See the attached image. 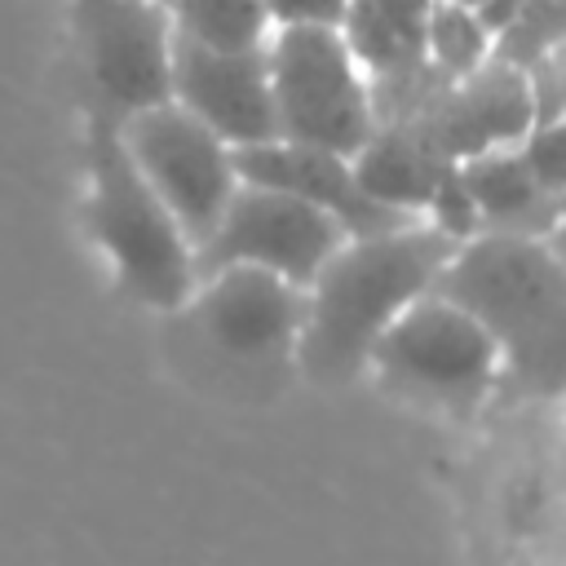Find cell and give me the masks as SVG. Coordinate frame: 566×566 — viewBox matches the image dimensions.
Instances as JSON below:
<instances>
[{
    "label": "cell",
    "instance_id": "obj_1",
    "mask_svg": "<svg viewBox=\"0 0 566 566\" xmlns=\"http://www.w3.org/2000/svg\"><path fill=\"white\" fill-rule=\"evenodd\" d=\"M455 239L429 221L345 239L310 279L296 327V363L318 385H345L367 367L376 336L429 292Z\"/></svg>",
    "mask_w": 566,
    "mask_h": 566
},
{
    "label": "cell",
    "instance_id": "obj_9",
    "mask_svg": "<svg viewBox=\"0 0 566 566\" xmlns=\"http://www.w3.org/2000/svg\"><path fill=\"white\" fill-rule=\"evenodd\" d=\"M168 97L208 124L230 150L279 137L265 44L261 49H203L172 31Z\"/></svg>",
    "mask_w": 566,
    "mask_h": 566
},
{
    "label": "cell",
    "instance_id": "obj_25",
    "mask_svg": "<svg viewBox=\"0 0 566 566\" xmlns=\"http://www.w3.org/2000/svg\"><path fill=\"white\" fill-rule=\"evenodd\" d=\"M460 4H478V0H460Z\"/></svg>",
    "mask_w": 566,
    "mask_h": 566
},
{
    "label": "cell",
    "instance_id": "obj_6",
    "mask_svg": "<svg viewBox=\"0 0 566 566\" xmlns=\"http://www.w3.org/2000/svg\"><path fill=\"white\" fill-rule=\"evenodd\" d=\"M115 128L142 181L159 195V203L181 226L186 243L190 248L203 243L239 186L230 146L190 111H181L172 97L115 119Z\"/></svg>",
    "mask_w": 566,
    "mask_h": 566
},
{
    "label": "cell",
    "instance_id": "obj_24",
    "mask_svg": "<svg viewBox=\"0 0 566 566\" xmlns=\"http://www.w3.org/2000/svg\"><path fill=\"white\" fill-rule=\"evenodd\" d=\"M150 4H164V9H168V0H150Z\"/></svg>",
    "mask_w": 566,
    "mask_h": 566
},
{
    "label": "cell",
    "instance_id": "obj_12",
    "mask_svg": "<svg viewBox=\"0 0 566 566\" xmlns=\"http://www.w3.org/2000/svg\"><path fill=\"white\" fill-rule=\"evenodd\" d=\"M230 164H234V177L239 181H252V186H270V190H287L323 212H332L349 239L358 234H385V230H398V226H411V221H424V217H407V212H394L376 199H367L354 181V168L345 155H332V150H314V146H296V142H252V146H234L230 150Z\"/></svg>",
    "mask_w": 566,
    "mask_h": 566
},
{
    "label": "cell",
    "instance_id": "obj_20",
    "mask_svg": "<svg viewBox=\"0 0 566 566\" xmlns=\"http://www.w3.org/2000/svg\"><path fill=\"white\" fill-rule=\"evenodd\" d=\"M420 217H424L433 230H442L447 239H455V243L482 234V226H478V208H473V199H469V190H464L455 164L442 168V177H438V186H433V195H429V203H424Z\"/></svg>",
    "mask_w": 566,
    "mask_h": 566
},
{
    "label": "cell",
    "instance_id": "obj_4",
    "mask_svg": "<svg viewBox=\"0 0 566 566\" xmlns=\"http://www.w3.org/2000/svg\"><path fill=\"white\" fill-rule=\"evenodd\" d=\"M367 367L389 394L464 420L491 394L500 349L464 310L424 292L376 336Z\"/></svg>",
    "mask_w": 566,
    "mask_h": 566
},
{
    "label": "cell",
    "instance_id": "obj_14",
    "mask_svg": "<svg viewBox=\"0 0 566 566\" xmlns=\"http://www.w3.org/2000/svg\"><path fill=\"white\" fill-rule=\"evenodd\" d=\"M349 168H354V181L367 199L394 208V212H407V217H420L447 159H438L424 137L407 124H376L371 137L349 155Z\"/></svg>",
    "mask_w": 566,
    "mask_h": 566
},
{
    "label": "cell",
    "instance_id": "obj_13",
    "mask_svg": "<svg viewBox=\"0 0 566 566\" xmlns=\"http://www.w3.org/2000/svg\"><path fill=\"white\" fill-rule=\"evenodd\" d=\"M482 234H526V239H557L562 230V195H548L535 186V177L522 168L513 146L473 155L455 164Z\"/></svg>",
    "mask_w": 566,
    "mask_h": 566
},
{
    "label": "cell",
    "instance_id": "obj_7",
    "mask_svg": "<svg viewBox=\"0 0 566 566\" xmlns=\"http://www.w3.org/2000/svg\"><path fill=\"white\" fill-rule=\"evenodd\" d=\"M345 239L349 234L332 212H323L287 190L239 181L230 203L221 208L212 234L190 248V270L199 283L226 265H256V270L287 279L292 287H310L318 265Z\"/></svg>",
    "mask_w": 566,
    "mask_h": 566
},
{
    "label": "cell",
    "instance_id": "obj_15",
    "mask_svg": "<svg viewBox=\"0 0 566 566\" xmlns=\"http://www.w3.org/2000/svg\"><path fill=\"white\" fill-rule=\"evenodd\" d=\"M424 9L429 0H345L336 31L371 80L424 62Z\"/></svg>",
    "mask_w": 566,
    "mask_h": 566
},
{
    "label": "cell",
    "instance_id": "obj_21",
    "mask_svg": "<svg viewBox=\"0 0 566 566\" xmlns=\"http://www.w3.org/2000/svg\"><path fill=\"white\" fill-rule=\"evenodd\" d=\"M526 93H531V124H553L566 115V71H562V49L544 53L539 62H531L526 71Z\"/></svg>",
    "mask_w": 566,
    "mask_h": 566
},
{
    "label": "cell",
    "instance_id": "obj_2",
    "mask_svg": "<svg viewBox=\"0 0 566 566\" xmlns=\"http://www.w3.org/2000/svg\"><path fill=\"white\" fill-rule=\"evenodd\" d=\"M464 310L500 349V371L526 394H557L566 380V270L553 239L473 234L455 243L429 283Z\"/></svg>",
    "mask_w": 566,
    "mask_h": 566
},
{
    "label": "cell",
    "instance_id": "obj_11",
    "mask_svg": "<svg viewBox=\"0 0 566 566\" xmlns=\"http://www.w3.org/2000/svg\"><path fill=\"white\" fill-rule=\"evenodd\" d=\"M186 305L217 349L234 358H274L296 345L305 287L256 265H226L199 279Z\"/></svg>",
    "mask_w": 566,
    "mask_h": 566
},
{
    "label": "cell",
    "instance_id": "obj_18",
    "mask_svg": "<svg viewBox=\"0 0 566 566\" xmlns=\"http://www.w3.org/2000/svg\"><path fill=\"white\" fill-rule=\"evenodd\" d=\"M562 18H566L562 0H522L517 18L491 40V57H500L504 66L526 71L544 53L562 49Z\"/></svg>",
    "mask_w": 566,
    "mask_h": 566
},
{
    "label": "cell",
    "instance_id": "obj_5",
    "mask_svg": "<svg viewBox=\"0 0 566 566\" xmlns=\"http://www.w3.org/2000/svg\"><path fill=\"white\" fill-rule=\"evenodd\" d=\"M270 102L279 142L354 155L376 119L367 71L354 62L336 27H279L265 40Z\"/></svg>",
    "mask_w": 566,
    "mask_h": 566
},
{
    "label": "cell",
    "instance_id": "obj_23",
    "mask_svg": "<svg viewBox=\"0 0 566 566\" xmlns=\"http://www.w3.org/2000/svg\"><path fill=\"white\" fill-rule=\"evenodd\" d=\"M517 9H522V0H478L473 4V13H478V22H482V31L495 40L513 18H517Z\"/></svg>",
    "mask_w": 566,
    "mask_h": 566
},
{
    "label": "cell",
    "instance_id": "obj_3",
    "mask_svg": "<svg viewBox=\"0 0 566 566\" xmlns=\"http://www.w3.org/2000/svg\"><path fill=\"white\" fill-rule=\"evenodd\" d=\"M88 230L115 265L124 296L150 310H177L195 292L190 243L159 195L128 159L115 115L88 111Z\"/></svg>",
    "mask_w": 566,
    "mask_h": 566
},
{
    "label": "cell",
    "instance_id": "obj_16",
    "mask_svg": "<svg viewBox=\"0 0 566 566\" xmlns=\"http://www.w3.org/2000/svg\"><path fill=\"white\" fill-rule=\"evenodd\" d=\"M168 22L203 49H261L274 31L261 0H168Z\"/></svg>",
    "mask_w": 566,
    "mask_h": 566
},
{
    "label": "cell",
    "instance_id": "obj_17",
    "mask_svg": "<svg viewBox=\"0 0 566 566\" xmlns=\"http://www.w3.org/2000/svg\"><path fill=\"white\" fill-rule=\"evenodd\" d=\"M486 57H491V35L482 31L473 4L429 0V9H424V62L438 75L460 80V75L478 71Z\"/></svg>",
    "mask_w": 566,
    "mask_h": 566
},
{
    "label": "cell",
    "instance_id": "obj_10",
    "mask_svg": "<svg viewBox=\"0 0 566 566\" xmlns=\"http://www.w3.org/2000/svg\"><path fill=\"white\" fill-rule=\"evenodd\" d=\"M407 128H416L424 146L447 164H460L500 146H517L522 133L531 128L526 75L517 66H504L500 57H486L478 71L447 80L407 119Z\"/></svg>",
    "mask_w": 566,
    "mask_h": 566
},
{
    "label": "cell",
    "instance_id": "obj_19",
    "mask_svg": "<svg viewBox=\"0 0 566 566\" xmlns=\"http://www.w3.org/2000/svg\"><path fill=\"white\" fill-rule=\"evenodd\" d=\"M513 150H517L522 168L535 177L539 190H548V195L566 190V119L531 124Z\"/></svg>",
    "mask_w": 566,
    "mask_h": 566
},
{
    "label": "cell",
    "instance_id": "obj_8",
    "mask_svg": "<svg viewBox=\"0 0 566 566\" xmlns=\"http://www.w3.org/2000/svg\"><path fill=\"white\" fill-rule=\"evenodd\" d=\"M75 40L88 71L93 106L124 119L142 106L168 102L172 22L150 0H75Z\"/></svg>",
    "mask_w": 566,
    "mask_h": 566
},
{
    "label": "cell",
    "instance_id": "obj_22",
    "mask_svg": "<svg viewBox=\"0 0 566 566\" xmlns=\"http://www.w3.org/2000/svg\"><path fill=\"white\" fill-rule=\"evenodd\" d=\"M270 27H340L345 0H261Z\"/></svg>",
    "mask_w": 566,
    "mask_h": 566
}]
</instances>
